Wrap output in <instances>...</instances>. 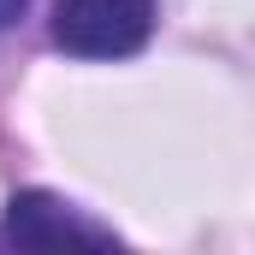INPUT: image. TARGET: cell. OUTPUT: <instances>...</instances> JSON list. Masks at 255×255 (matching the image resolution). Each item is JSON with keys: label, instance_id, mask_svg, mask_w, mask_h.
<instances>
[{"label": "cell", "instance_id": "cell-1", "mask_svg": "<svg viewBox=\"0 0 255 255\" xmlns=\"http://www.w3.org/2000/svg\"><path fill=\"white\" fill-rule=\"evenodd\" d=\"M154 30V0H54V42L77 60H125Z\"/></svg>", "mask_w": 255, "mask_h": 255}, {"label": "cell", "instance_id": "cell-2", "mask_svg": "<svg viewBox=\"0 0 255 255\" xmlns=\"http://www.w3.org/2000/svg\"><path fill=\"white\" fill-rule=\"evenodd\" d=\"M6 238L24 244V250H65V244H83V250H113V232L95 226L83 208H71L48 190H18L6 202Z\"/></svg>", "mask_w": 255, "mask_h": 255}, {"label": "cell", "instance_id": "cell-3", "mask_svg": "<svg viewBox=\"0 0 255 255\" xmlns=\"http://www.w3.org/2000/svg\"><path fill=\"white\" fill-rule=\"evenodd\" d=\"M24 6H30V0H0V30H6V24H12V18L24 12Z\"/></svg>", "mask_w": 255, "mask_h": 255}]
</instances>
